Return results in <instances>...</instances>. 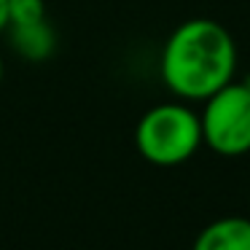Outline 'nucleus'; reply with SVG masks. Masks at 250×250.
Segmentation results:
<instances>
[{"label":"nucleus","instance_id":"6e6552de","mask_svg":"<svg viewBox=\"0 0 250 250\" xmlns=\"http://www.w3.org/2000/svg\"><path fill=\"white\" fill-rule=\"evenodd\" d=\"M0 81H3V60H0Z\"/></svg>","mask_w":250,"mask_h":250},{"label":"nucleus","instance_id":"f257e3e1","mask_svg":"<svg viewBox=\"0 0 250 250\" xmlns=\"http://www.w3.org/2000/svg\"><path fill=\"white\" fill-rule=\"evenodd\" d=\"M234 67V38L212 19L183 22L175 27L162 51V78L183 100H207L231 83Z\"/></svg>","mask_w":250,"mask_h":250},{"label":"nucleus","instance_id":"7ed1b4c3","mask_svg":"<svg viewBox=\"0 0 250 250\" xmlns=\"http://www.w3.org/2000/svg\"><path fill=\"white\" fill-rule=\"evenodd\" d=\"M202 140L221 156H242L250 151V89L226 83L205 100Z\"/></svg>","mask_w":250,"mask_h":250},{"label":"nucleus","instance_id":"423d86ee","mask_svg":"<svg viewBox=\"0 0 250 250\" xmlns=\"http://www.w3.org/2000/svg\"><path fill=\"white\" fill-rule=\"evenodd\" d=\"M46 19L43 0H8V27L11 24H33Z\"/></svg>","mask_w":250,"mask_h":250},{"label":"nucleus","instance_id":"39448f33","mask_svg":"<svg viewBox=\"0 0 250 250\" xmlns=\"http://www.w3.org/2000/svg\"><path fill=\"white\" fill-rule=\"evenodd\" d=\"M11 43L27 60H43L54 51V33L46 19L33 24H11Z\"/></svg>","mask_w":250,"mask_h":250},{"label":"nucleus","instance_id":"f03ea898","mask_svg":"<svg viewBox=\"0 0 250 250\" xmlns=\"http://www.w3.org/2000/svg\"><path fill=\"white\" fill-rule=\"evenodd\" d=\"M202 121L186 105L164 103L146 110L137 121L135 146L146 162L156 167L183 164L202 146Z\"/></svg>","mask_w":250,"mask_h":250},{"label":"nucleus","instance_id":"0eeeda50","mask_svg":"<svg viewBox=\"0 0 250 250\" xmlns=\"http://www.w3.org/2000/svg\"><path fill=\"white\" fill-rule=\"evenodd\" d=\"M8 27V0H0V33Z\"/></svg>","mask_w":250,"mask_h":250},{"label":"nucleus","instance_id":"20e7f679","mask_svg":"<svg viewBox=\"0 0 250 250\" xmlns=\"http://www.w3.org/2000/svg\"><path fill=\"white\" fill-rule=\"evenodd\" d=\"M194 250H250V218H218L199 231Z\"/></svg>","mask_w":250,"mask_h":250}]
</instances>
